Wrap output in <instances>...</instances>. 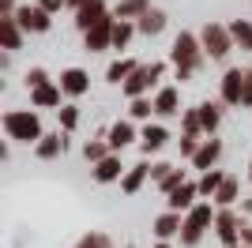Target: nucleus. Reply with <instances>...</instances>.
Returning a JSON list of instances; mask_svg holds the SVG:
<instances>
[{"label": "nucleus", "mask_w": 252, "mask_h": 248, "mask_svg": "<svg viewBox=\"0 0 252 248\" xmlns=\"http://www.w3.org/2000/svg\"><path fill=\"white\" fill-rule=\"evenodd\" d=\"M203 45H200V38L196 34H189V31H181L177 38H173V49H169V61H173V75H177L181 83L185 79H192V75L200 72V64H203Z\"/></svg>", "instance_id": "1"}, {"label": "nucleus", "mask_w": 252, "mask_h": 248, "mask_svg": "<svg viewBox=\"0 0 252 248\" xmlns=\"http://www.w3.org/2000/svg\"><path fill=\"white\" fill-rule=\"evenodd\" d=\"M4 132H8V139H15V143H42V121H38V113L34 109H8L4 113Z\"/></svg>", "instance_id": "2"}, {"label": "nucleus", "mask_w": 252, "mask_h": 248, "mask_svg": "<svg viewBox=\"0 0 252 248\" xmlns=\"http://www.w3.org/2000/svg\"><path fill=\"white\" fill-rule=\"evenodd\" d=\"M215 218H219V211H211V203H196L185 215V229H181V245H200V237L207 233L211 226H215Z\"/></svg>", "instance_id": "3"}, {"label": "nucleus", "mask_w": 252, "mask_h": 248, "mask_svg": "<svg viewBox=\"0 0 252 248\" xmlns=\"http://www.w3.org/2000/svg\"><path fill=\"white\" fill-rule=\"evenodd\" d=\"M162 75H166V64H162V61H155V64H139L136 75H132V79L121 87V91H125L132 102H136V98H147V91L155 87L158 79H162Z\"/></svg>", "instance_id": "4"}, {"label": "nucleus", "mask_w": 252, "mask_h": 248, "mask_svg": "<svg viewBox=\"0 0 252 248\" xmlns=\"http://www.w3.org/2000/svg\"><path fill=\"white\" fill-rule=\"evenodd\" d=\"M200 45L207 53L211 61H222V57H230L233 49V38H230V27H222V23H207L200 31Z\"/></svg>", "instance_id": "5"}, {"label": "nucleus", "mask_w": 252, "mask_h": 248, "mask_svg": "<svg viewBox=\"0 0 252 248\" xmlns=\"http://www.w3.org/2000/svg\"><path fill=\"white\" fill-rule=\"evenodd\" d=\"M113 31H117V19L109 15V19H102L94 27V31H87L83 34V45L87 53H102V49H113Z\"/></svg>", "instance_id": "6"}, {"label": "nucleus", "mask_w": 252, "mask_h": 248, "mask_svg": "<svg viewBox=\"0 0 252 248\" xmlns=\"http://www.w3.org/2000/svg\"><path fill=\"white\" fill-rule=\"evenodd\" d=\"M215 229H219V241H222L226 248H237V245H241V222H237V215H233V207L219 211Z\"/></svg>", "instance_id": "7"}, {"label": "nucleus", "mask_w": 252, "mask_h": 248, "mask_svg": "<svg viewBox=\"0 0 252 248\" xmlns=\"http://www.w3.org/2000/svg\"><path fill=\"white\" fill-rule=\"evenodd\" d=\"M15 23H19L23 31L45 34V31H49V11H42L38 4H23V8L15 11Z\"/></svg>", "instance_id": "8"}, {"label": "nucleus", "mask_w": 252, "mask_h": 248, "mask_svg": "<svg viewBox=\"0 0 252 248\" xmlns=\"http://www.w3.org/2000/svg\"><path fill=\"white\" fill-rule=\"evenodd\" d=\"M102 19H109V11H105V0H87L83 8L75 11V27H79V31H94L98 23Z\"/></svg>", "instance_id": "9"}, {"label": "nucleus", "mask_w": 252, "mask_h": 248, "mask_svg": "<svg viewBox=\"0 0 252 248\" xmlns=\"http://www.w3.org/2000/svg\"><path fill=\"white\" fill-rule=\"evenodd\" d=\"M68 98H79V94H87L91 91V75L83 72V68H64L61 72V83H57Z\"/></svg>", "instance_id": "10"}, {"label": "nucleus", "mask_w": 252, "mask_h": 248, "mask_svg": "<svg viewBox=\"0 0 252 248\" xmlns=\"http://www.w3.org/2000/svg\"><path fill=\"white\" fill-rule=\"evenodd\" d=\"M241 94H245V72L241 68H230V72L222 75V102L241 105Z\"/></svg>", "instance_id": "11"}, {"label": "nucleus", "mask_w": 252, "mask_h": 248, "mask_svg": "<svg viewBox=\"0 0 252 248\" xmlns=\"http://www.w3.org/2000/svg\"><path fill=\"white\" fill-rule=\"evenodd\" d=\"M132 139H136V128H132V121H117L113 128L105 132V143H109V151H113V155H121V151H125Z\"/></svg>", "instance_id": "12"}, {"label": "nucleus", "mask_w": 252, "mask_h": 248, "mask_svg": "<svg viewBox=\"0 0 252 248\" xmlns=\"http://www.w3.org/2000/svg\"><path fill=\"white\" fill-rule=\"evenodd\" d=\"M155 173V165H147V162H136V165H128V173H125V181H121V192L125 196H136L139 188H143V181Z\"/></svg>", "instance_id": "13"}, {"label": "nucleus", "mask_w": 252, "mask_h": 248, "mask_svg": "<svg viewBox=\"0 0 252 248\" xmlns=\"http://www.w3.org/2000/svg\"><path fill=\"white\" fill-rule=\"evenodd\" d=\"M0 45L8 53L23 49V27L15 23V15H0Z\"/></svg>", "instance_id": "14"}, {"label": "nucleus", "mask_w": 252, "mask_h": 248, "mask_svg": "<svg viewBox=\"0 0 252 248\" xmlns=\"http://www.w3.org/2000/svg\"><path fill=\"white\" fill-rule=\"evenodd\" d=\"M219 158H222V139H215V135H211V139H203V147H200V155L192 158V165H196V169H203V173H211Z\"/></svg>", "instance_id": "15"}, {"label": "nucleus", "mask_w": 252, "mask_h": 248, "mask_svg": "<svg viewBox=\"0 0 252 248\" xmlns=\"http://www.w3.org/2000/svg\"><path fill=\"white\" fill-rule=\"evenodd\" d=\"M169 139V132L162 128V124H143V132H139V147H143V155H155V151H162Z\"/></svg>", "instance_id": "16"}, {"label": "nucleus", "mask_w": 252, "mask_h": 248, "mask_svg": "<svg viewBox=\"0 0 252 248\" xmlns=\"http://www.w3.org/2000/svg\"><path fill=\"white\" fill-rule=\"evenodd\" d=\"M155 113H162V117L181 113V91H177V87H158V94H155Z\"/></svg>", "instance_id": "17"}, {"label": "nucleus", "mask_w": 252, "mask_h": 248, "mask_svg": "<svg viewBox=\"0 0 252 248\" xmlns=\"http://www.w3.org/2000/svg\"><path fill=\"white\" fill-rule=\"evenodd\" d=\"M181 229H185V218H181L177 211H166L162 218H155V237H158V241H169V237H177Z\"/></svg>", "instance_id": "18"}, {"label": "nucleus", "mask_w": 252, "mask_h": 248, "mask_svg": "<svg viewBox=\"0 0 252 248\" xmlns=\"http://www.w3.org/2000/svg\"><path fill=\"white\" fill-rule=\"evenodd\" d=\"M125 165H121V155H109L105 162L94 165V181H102V185H109V181H125Z\"/></svg>", "instance_id": "19"}, {"label": "nucleus", "mask_w": 252, "mask_h": 248, "mask_svg": "<svg viewBox=\"0 0 252 248\" xmlns=\"http://www.w3.org/2000/svg\"><path fill=\"white\" fill-rule=\"evenodd\" d=\"M196 196H200V185H192V181H189V185H185V188H177V192H173V196H169L166 203H169V211H177V215L185 211V215H189L192 207H196V203H192Z\"/></svg>", "instance_id": "20"}, {"label": "nucleus", "mask_w": 252, "mask_h": 248, "mask_svg": "<svg viewBox=\"0 0 252 248\" xmlns=\"http://www.w3.org/2000/svg\"><path fill=\"white\" fill-rule=\"evenodd\" d=\"M147 11H151V0H121V4H117V19H125V23L136 19L139 23Z\"/></svg>", "instance_id": "21"}, {"label": "nucleus", "mask_w": 252, "mask_h": 248, "mask_svg": "<svg viewBox=\"0 0 252 248\" xmlns=\"http://www.w3.org/2000/svg\"><path fill=\"white\" fill-rule=\"evenodd\" d=\"M61 87H53V83H45V87H38V91H31V102L38 105V109H53V105H61Z\"/></svg>", "instance_id": "22"}, {"label": "nucleus", "mask_w": 252, "mask_h": 248, "mask_svg": "<svg viewBox=\"0 0 252 248\" xmlns=\"http://www.w3.org/2000/svg\"><path fill=\"white\" fill-rule=\"evenodd\" d=\"M136 31L139 34H162V31H166V11H162V8H151L147 15L136 23Z\"/></svg>", "instance_id": "23"}, {"label": "nucleus", "mask_w": 252, "mask_h": 248, "mask_svg": "<svg viewBox=\"0 0 252 248\" xmlns=\"http://www.w3.org/2000/svg\"><path fill=\"white\" fill-rule=\"evenodd\" d=\"M136 68H139L136 61H113V64H109V72H105V79H109V83H121V87H125V83L136 75Z\"/></svg>", "instance_id": "24"}, {"label": "nucleus", "mask_w": 252, "mask_h": 248, "mask_svg": "<svg viewBox=\"0 0 252 248\" xmlns=\"http://www.w3.org/2000/svg\"><path fill=\"white\" fill-rule=\"evenodd\" d=\"M222 185H226V173H222V169H211V173L200 177V196H203V199H215Z\"/></svg>", "instance_id": "25"}, {"label": "nucleus", "mask_w": 252, "mask_h": 248, "mask_svg": "<svg viewBox=\"0 0 252 248\" xmlns=\"http://www.w3.org/2000/svg\"><path fill=\"white\" fill-rule=\"evenodd\" d=\"M196 109H200L203 132H207V135H215V128H219V121H222V109H219V102H203V105H196Z\"/></svg>", "instance_id": "26"}, {"label": "nucleus", "mask_w": 252, "mask_h": 248, "mask_svg": "<svg viewBox=\"0 0 252 248\" xmlns=\"http://www.w3.org/2000/svg\"><path fill=\"white\" fill-rule=\"evenodd\" d=\"M61 151H64L61 132H45V135H42V143H38V158H45V162H49V158H57Z\"/></svg>", "instance_id": "27"}, {"label": "nucleus", "mask_w": 252, "mask_h": 248, "mask_svg": "<svg viewBox=\"0 0 252 248\" xmlns=\"http://www.w3.org/2000/svg\"><path fill=\"white\" fill-rule=\"evenodd\" d=\"M230 38H233V45H241V49L252 53V23L233 19V23H230Z\"/></svg>", "instance_id": "28"}, {"label": "nucleus", "mask_w": 252, "mask_h": 248, "mask_svg": "<svg viewBox=\"0 0 252 248\" xmlns=\"http://www.w3.org/2000/svg\"><path fill=\"white\" fill-rule=\"evenodd\" d=\"M215 203L226 211V207H233L237 203V177H226V185L219 188V196H215Z\"/></svg>", "instance_id": "29"}, {"label": "nucleus", "mask_w": 252, "mask_h": 248, "mask_svg": "<svg viewBox=\"0 0 252 248\" xmlns=\"http://www.w3.org/2000/svg\"><path fill=\"white\" fill-rule=\"evenodd\" d=\"M109 155H113V151H109V143H102V139H91V143L83 147V158H87V162H94V165L105 162Z\"/></svg>", "instance_id": "30"}, {"label": "nucleus", "mask_w": 252, "mask_h": 248, "mask_svg": "<svg viewBox=\"0 0 252 248\" xmlns=\"http://www.w3.org/2000/svg\"><path fill=\"white\" fill-rule=\"evenodd\" d=\"M185 185H189V181H185V169H169V173L158 181V188H162L166 196H173V192H177V188H185Z\"/></svg>", "instance_id": "31"}, {"label": "nucleus", "mask_w": 252, "mask_h": 248, "mask_svg": "<svg viewBox=\"0 0 252 248\" xmlns=\"http://www.w3.org/2000/svg\"><path fill=\"white\" fill-rule=\"evenodd\" d=\"M128 113H132V121H147L155 113V98H136V102L128 105Z\"/></svg>", "instance_id": "32"}, {"label": "nucleus", "mask_w": 252, "mask_h": 248, "mask_svg": "<svg viewBox=\"0 0 252 248\" xmlns=\"http://www.w3.org/2000/svg\"><path fill=\"white\" fill-rule=\"evenodd\" d=\"M132 34H136V23H125V19H117V31H113V49H125Z\"/></svg>", "instance_id": "33"}, {"label": "nucleus", "mask_w": 252, "mask_h": 248, "mask_svg": "<svg viewBox=\"0 0 252 248\" xmlns=\"http://www.w3.org/2000/svg\"><path fill=\"white\" fill-rule=\"evenodd\" d=\"M57 113H61V128L64 132H72L75 124H79V109H75V105H61Z\"/></svg>", "instance_id": "34"}, {"label": "nucleus", "mask_w": 252, "mask_h": 248, "mask_svg": "<svg viewBox=\"0 0 252 248\" xmlns=\"http://www.w3.org/2000/svg\"><path fill=\"white\" fill-rule=\"evenodd\" d=\"M75 248H113V241L105 237V233H87V237L79 241Z\"/></svg>", "instance_id": "35"}, {"label": "nucleus", "mask_w": 252, "mask_h": 248, "mask_svg": "<svg viewBox=\"0 0 252 248\" xmlns=\"http://www.w3.org/2000/svg\"><path fill=\"white\" fill-rule=\"evenodd\" d=\"M45 83H49V75H45V68H31V72H27V87H31V91H38V87H45Z\"/></svg>", "instance_id": "36"}, {"label": "nucleus", "mask_w": 252, "mask_h": 248, "mask_svg": "<svg viewBox=\"0 0 252 248\" xmlns=\"http://www.w3.org/2000/svg\"><path fill=\"white\" fill-rule=\"evenodd\" d=\"M241 105L252 109V72H245V94H241Z\"/></svg>", "instance_id": "37"}, {"label": "nucleus", "mask_w": 252, "mask_h": 248, "mask_svg": "<svg viewBox=\"0 0 252 248\" xmlns=\"http://www.w3.org/2000/svg\"><path fill=\"white\" fill-rule=\"evenodd\" d=\"M64 4H68V0H42V4H38V8H42V11H49V15H53V11H61Z\"/></svg>", "instance_id": "38"}, {"label": "nucleus", "mask_w": 252, "mask_h": 248, "mask_svg": "<svg viewBox=\"0 0 252 248\" xmlns=\"http://www.w3.org/2000/svg\"><path fill=\"white\" fill-rule=\"evenodd\" d=\"M241 241H245V245L252 248V226H241Z\"/></svg>", "instance_id": "39"}, {"label": "nucleus", "mask_w": 252, "mask_h": 248, "mask_svg": "<svg viewBox=\"0 0 252 248\" xmlns=\"http://www.w3.org/2000/svg\"><path fill=\"white\" fill-rule=\"evenodd\" d=\"M155 248H169V245H166V241H158V245H155Z\"/></svg>", "instance_id": "40"}, {"label": "nucleus", "mask_w": 252, "mask_h": 248, "mask_svg": "<svg viewBox=\"0 0 252 248\" xmlns=\"http://www.w3.org/2000/svg\"><path fill=\"white\" fill-rule=\"evenodd\" d=\"M249 177H252V162H249Z\"/></svg>", "instance_id": "41"}]
</instances>
